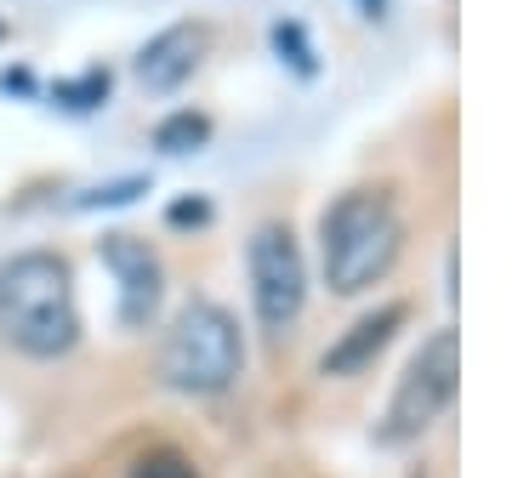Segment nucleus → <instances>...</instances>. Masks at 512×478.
I'll return each instance as SVG.
<instances>
[{
	"label": "nucleus",
	"mask_w": 512,
	"mask_h": 478,
	"mask_svg": "<svg viewBox=\"0 0 512 478\" xmlns=\"http://www.w3.org/2000/svg\"><path fill=\"white\" fill-rule=\"evenodd\" d=\"M80 331L74 268L57 251H18L0 262V342L18 359L57 365L80 348Z\"/></svg>",
	"instance_id": "obj_1"
},
{
	"label": "nucleus",
	"mask_w": 512,
	"mask_h": 478,
	"mask_svg": "<svg viewBox=\"0 0 512 478\" xmlns=\"http://www.w3.org/2000/svg\"><path fill=\"white\" fill-rule=\"evenodd\" d=\"M404 257V211L387 188H348L319 217V274L330 296L376 291Z\"/></svg>",
	"instance_id": "obj_2"
},
{
	"label": "nucleus",
	"mask_w": 512,
	"mask_h": 478,
	"mask_svg": "<svg viewBox=\"0 0 512 478\" xmlns=\"http://www.w3.org/2000/svg\"><path fill=\"white\" fill-rule=\"evenodd\" d=\"M245 376V331L222 302H188L160 342V382L183 399H222Z\"/></svg>",
	"instance_id": "obj_3"
},
{
	"label": "nucleus",
	"mask_w": 512,
	"mask_h": 478,
	"mask_svg": "<svg viewBox=\"0 0 512 478\" xmlns=\"http://www.w3.org/2000/svg\"><path fill=\"white\" fill-rule=\"evenodd\" d=\"M456 393H461V342H456V325H439V331L410 353V365H404L399 387L387 399L382 422H376V444L382 450H410V444H421L450 416Z\"/></svg>",
	"instance_id": "obj_4"
},
{
	"label": "nucleus",
	"mask_w": 512,
	"mask_h": 478,
	"mask_svg": "<svg viewBox=\"0 0 512 478\" xmlns=\"http://www.w3.org/2000/svg\"><path fill=\"white\" fill-rule=\"evenodd\" d=\"M245 285H251V313L268 342H285V336L302 325L308 313V257L285 222H256L251 239H245Z\"/></svg>",
	"instance_id": "obj_5"
},
{
	"label": "nucleus",
	"mask_w": 512,
	"mask_h": 478,
	"mask_svg": "<svg viewBox=\"0 0 512 478\" xmlns=\"http://www.w3.org/2000/svg\"><path fill=\"white\" fill-rule=\"evenodd\" d=\"M205 46H211V29L205 23H171V29H160L137 52V86L148 97L183 92L188 80H194V69L205 63Z\"/></svg>",
	"instance_id": "obj_6"
},
{
	"label": "nucleus",
	"mask_w": 512,
	"mask_h": 478,
	"mask_svg": "<svg viewBox=\"0 0 512 478\" xmlns=\"http://www.w3.org/2000/svg\"><path fill=\"white\" fill-rule=\"evenodd\" d=\"M103 262L120 279V319L126 325H148V313L160 302V257L148 251L143 239L114 234V239H103Z\"/></svg>",
	"instance_id": "obj_7"
},
{
	"label": "nucleus",
	"mask_w": 512,
	"mask_h": 478,
	"mask_svg": "<svg viewBox=\"0 0 512 478\" xmlns=\"http://www.w3.org/2000/svg\"><path fill=\"white\" fill-rule=\"evenodd\" d=\"M404 319H410V308H404V302H387V308L365 313V319H359V325H353V331L325 353V365H319V370H325V376H359V370H365L370 359L393 342V331H399Z\"/></svg>",
	"instance_id": "obj_8"
},
{
	"label": "nucleus",
	"mask_w": 512,
	"mask_h": 478,
	"mask_svg": "<svg viewBox=\"0 0 512 478\" xmlns=\"http://www.w3.org/2000/svg\"><path fill=\"white\" fill-rule=\"evenodd\" d=\"M131 478H200V473H194V461L183 450H154V456H143L131 467Z\"/></svg>",
	"instance_id": "obj_9"
},
{
	"label": "nucleus",
	"mask_w": 512,
	"mask_h": 478,
	"mask_svg": "<svg viewBox=\"0 0 512 478\" xmlns=\"http://www.w3.org/2000/svg\"><path fill=\"white\" fill-rule=\"evenodd\" d=\"M359 12L365 18H387V0H359Z\"/></svg>",
	"instance_id": "obj_10"
}]
</instances>
